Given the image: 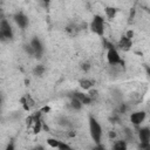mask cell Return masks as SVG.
<instances>
[{"label":"cell","instance_id":"6da1fadb","mask_svg":"<svg viewBox=\"0 0 150 150\" xmlns=\"http://www.w3.org/2000/svg\"><path fill=\"white\" fill-rule=\"evenodd\" d=\"M89 132L95 144H100L101 137H102V128L97 122V120L91 115L89 116Z\"/></svg>","mask_w":150,"mask_h":150},{"label":"cell","instance_id":"83f0119b","mask_svg":"<svg viewBox=\"0 0 150 150\" xmlns=\"http://www.w3.org/2000/svg\"><path fill=\"white\" fill-rule=\"evenodd\" d=\"M35 149H36V150H43V148H42L41 145H38V146H36Z\"/></svg>","mask_w":150,"mask_h":150},{"label":"cell","instance_id":"d4e9b609","mask_svg":"<svg viewBox=\"0 0 150 150\" xmlns=\"http://www.w3.org/2000/svg\"><path fill=\"white\" fill-rule=\"evenodd\" d=\"M125 36H127L128 39H130V40H131V38L134 36V32H132V30H128V32H127V34H125Z\"/></svg>","mask_w":150,"mask_h":150},{"label":"cell","instance_id":"44dd1931","mask_svg":"<svg viewBox=\"0 0 150 150\" xmlns=\"http://www.w3.org/2000/svg\"><path fill=\"white\" fill-rule=\"evenodd\" d=\"M88 95H89V97L94 101V100L97 97V90H89V94H88Z\"/></svg>","mask_w":150,"mask_h":150},{"label":"cell","instance_id":"52a82bcc","mask_svg":"<svg viewBox=\"0 0 150 150\" xmlns=\"http://www.w3.org/2000/svg\"><path fill=\"white\" fill-rule=\"evenodd\" d=\"M145 120V112L144 111H135L130 115V121L134 125H139Z\"/></svg>","mask_w":150,"mask_h":150},{"label":"cell","instance_id":"7402d4cb","mask_svg":"<svg viewBox=\"0 0 150 150\" xmlns=\"http://www.w3.org/2000/svg\"><path fill=\"white\" fill-rule=\"evenodd\" d=\"M81 69H82V70H84V71H87V70H89V69H90V64H89L88 62H83V63L81 64Z\"/></svg>","mask_w":150,"mask_h":150},{"label":"cell","instance_id":"9a60e30c","mask_svg":"<svg viewBox=\"0 0 150 150\" xmlns=\"http://www.w3.org/2000/svg\"><path fill=\"white\" fill-rule=\"evenodd\" d=\"M60 142H61V141H57V139H55V138H48V139H47L48 145L52 146V148H54V149H59Z\"/></svg>","mask_w":150,"mask_h":150},{"label":"cell","instance_id":"8fae6325","mask_svg":"<svg viewBox=\"0 0 150 150\" xmlns=\"http://www.w3.org/2000/svg\"><path fill=\"white\" fill-rule=\"evenodd\" d=\"M93 86H94V81H91L89 79H82V80H80V87L82 89H84V90L90 89Z\"/></svg>","mask_w":150,"mask_h":150},{"label":"cell","instance_id":"3957f363","mask_svg":"<svg viewBox=\"0 0 150 150\" xmlns=\"http://www.w3.org/2000/svg\"><path fill=\"white\" fill-rule=\"evenodd\" d=\"M0 36H1V40L2 41H5V40H12V38H13L12 27H11L9 22L6 19H2L1 22H0Z\"/></svg>","mask_w":150,"mask_h":150},{"label":"cell","instance_id":"5b68a950","mask_svg":"<svg viewBox=\"0 0 150 150\" xmlns=\"http://www.w3.org/2000/svg\"><path fill=\"white\" fill-rule=\"evenodd\" d=\"M30 46L34 49V56L36 59H40L41 55H42V53H43V46H42L41 41L38 38H33L32 41H30Z\"/></svg>","mask_w":150,"mask_h":150},{"label":"cell","instance_id":"9c48e42d","mask_svg":"<svg viewBox=\"0 0 150 150\" xmlns=\"http://www.w3.org/2000/svg\"><path fill=\"white\" fill-rule=\"evenodd\" d=\"M71 96L76 97L82 104H90V103L93 102V100L89 97L88 94H82V93H80V91H75V93H73Z\"/></svg>","mask_w":150,"mask_h":150},{"label":"cell","instance_id":"ac0fdd59","mask_svg":"<svg viewBox=\"0 0 150 150\" xmlns=\"http://www.w3.org/2000/svg\"><path fill=\"white\" fill-rule=\"evenodd\" d=\"M23 48H25L26 53H28L29 55H34V49H33V47L30 46V43H29V45H25Z\"/></svg>","mask_w":150,"mask_h":150},{"label":"cell","instance_id":"30bf717a","mask_svg":"<svg viewBox=\"0 0 150 150\" xmlns=\"http://www.w3.org/2000/svg\"><path fill=\"white\" fill-rule=\"evenodd\" d=\"M131 46H132V41H131L130 39H128L125 35L121 38V40H120V42H118V47H120L122 50L128 52V50L131 48Z\"/></svg>","mask_w":150,"mask_h":150},{"label":"cell","instance_id":"4fadbf2b","mask_svg":"<svg viewBox=\"0 0 150 150\" xmlns=\"http://www.w3.org/2000/svg\"><path fill=\"white\" fill-rule=\"evenodd\" d=\"M82 103L76 98V97H74V96H71V100H70V107L73 108V109H75V110H80L81 108H82Z\"/></svg>","mask_w":150,"mask_h":150},{"label":"cell","instance_id":"e0dca14e","mask_svg":"<svg viewBox=\"0 0 150 150\" xmlns=\"http://www.w3.org/2000/svg\"><path fill=\"white\" fill-rule=\"evenodd\" d=\"M138 150H150V142L149 143H139Z\"/></svg>","mask_w":150,"mask_h":150},{"label":"cell","instance_id":"603a6c76","mask_svg":"<svg viewBox=\"0 0 150 150\" xmlns=\"http://www.w3.org/2000/svg\"><path fill=\"white\" fill-rule=\"evenodd\" d=\"M93 150H105V148H104V145H102V144L100 143V144H96V145L93 148Z\"/></svg>","mask_w":150,"mask_h":150},{"label":"cell","instance_id":"d6986e66","mask_svg":"<svg viewBox=\"0 0 150 150\" xmlns=\"http://www.w3.org/2000/svg\"><path fill=\"white\" fill-rule=\"evenodd\" d=\"M59 150H73L68 144L63 143V142H60V145H59Z\"/></svg>","mask_w":150,"mask_h":150},{"label":"cell","instance_id":"4316f807","mask_svg":"<svg viewBox=\"0 0 150 150\" xmlns=\"http://www.w3.org/2000/svg\"><path fill=\"white\" fill-rule=\"evenodd\" d=\"M145 70H146V74L149 75V77H150V67L149 66H145Z\"/></svg>","mask_w":150,"mask_h":150},{"label":"cell","instance_id":"f1b7e54d","mask_svg":"<svg viewBox=\"0 0 150 150\" xmlns=\"http://www.w3.org/2000/svg\"><path fill=\"white\" fill-rule=\"evenodd\" d=\"M33 150H36V149H33Z\"/></svg>","mask_w":150,"mask_h":150},{"label":"cell","instance_id":"ffe728a7","mask_svg":"<svg viewBox=\"0 0 150 150\" xmlns=\"http://www.w3.org/2000/svg\"><path fill=\"white\" fill-rule=\"evenodd\" d=\"M66 29H67V32H69V33H71V34H76V32H77V27H76L75 25L68 26Z\"/></svg>","mask_w":150,"mask_h":150},{"label":"cell","instance_id":"277c9868","mask_svg":"<svg viewBox=\"0 0 150 150\" xmlns=\"http://www.w3.org/2000/svg\"><path fill=\"white\" fill-rule=\"evenodd\" d=\"M107 60H108V63L110 66H117V64L123 66L124 64L123 60L121 59V56H120L118 52L115 49V47L108 50V53H107Z\"/></svg>","mask_w":150,"mask_h":150},{"label":"cell","instance_id":"ba28073f","mask_svg":"<svg viewBox=\"0 0 150 150\" xmlns=\"http://www.w3.org/2000/svg\"><path fill=\"white\" fill-rule=\"evenodd\" d=\"M138 137L141 143H149L150 142V129L148 127L141 128L138 130Z\"/></svg>","mask_w":150,"mask_h":150},{"label":"cell","instance_id":"8992f818","mask_svg":"<svg viewBox=\"0 0 150 150\" xmlns=\"http://www.w3.org/2000/svg\"><path fill=\"white\" fill-rule=\"evenodd\" d=\"M13 19H14L15 23H16L20 28H22V29H25V28L27 27V25H28V18H27L22 12L15 13L14 16H13Z\"/></svg>","mask_w":150,"mask_h":150},{"label":"cell","instance_id":"7c38bea8","mask_svg":"<svg viewBox=\"0 0 150 150\" xmlns=\"http://www.w3.org/2000/svg\"><path fill=\"white\" fill-rule=\"evenodd\" d=\"M104 12H105V14H107V16H108V19H110V20H112L114 18H115V15H116V12H117V9L115 8V7H105L104 8Z\"/></svg>","mask_w":150,"mask_h":150},{"label":"cell","instance_id":"484cf974","mask_svg":"<svg viewBox=\"0 0 150 150\" xmlns=\"http://www.w3.org/2000/svg\"><path fill=\"white\" fill-rule=\"evenodd\" d=\"M115 136H116V134H115L114 131H110V132H109V137H110V138H114Z\"/></svg>","mask_w":150,"mask_h":150},{"label":"cell","instance_id":"5bb4252c","mask_svg":"<svg viewBox=\"0 0 150 150\" xmlns=\"http://www.w3.org/2000/svg\"><path fill=\"white\" fill-rule=\"evenodd\" d=\"M111 150H127V143L124 141H117L114 143Z\"/></svg>","mask_w":150,"mask_h":150},{"label":"cell","instance_id":"2e32d148","mask_svg":"<svg viewBox=\"0 0 150 150\" xmlns=\"http://www.w3.org/2000/svg\"><path fill=\"white\" fill-rule=\"evenodd\" d=\"M43 71H45V67L41 66V64H39V66H36V67L34 68V74H35L36 76H42Z\"/></svg>","mask_w":150,"mask_h":150},{"label":"cell","instance_id":"7a4b0ae2","mask_svg":"<svg viewBox=\"0 0 150 150\" xmlns=\"http://www.w3.org/2000/svg\"><path fill=\"white\" fill-rule=\"evenodd\" d=\"M90 30L93 33H95L98 36H102L104 33V20L101 15L96 14L94 15L91 22H90Z\"/></svg>","mask_w":150,"mask_h":150},{"label":"cell","instance_id":"cb8c5ba5","mask_svg":"<svg viewBox=\"0 0 150 150\" xmlns=\"http://www.w3.org/2000/svg\"><path fill=\"white\" fill-rule=\"evenodd\" d=\"M5 150H15V148H14V144H13L12 142H11V143H8Z\"/></svg>","mask_w":150,"mask_h":150}]
</instances>
